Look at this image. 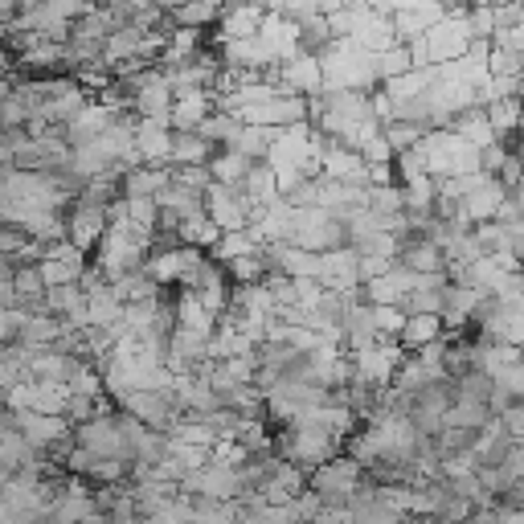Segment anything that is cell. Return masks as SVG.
<instances>
[{
  "label": "cell",
  "instance_id": "5b68a950",
  "mask_svg": "<svg viewBox=\"0 0 524 524\" xmlns=\"http://www.w3.org/2000/svg\"><path fill=\"white\" fill-rule=\"evenodd\" d=\"M406 353L393 340H377L369 353L353 357V385H369V389H385L393 381V373L402 369Z\"/></svg>",
  "mask_w": 524,
  "mask_h": 524
},
{
  "label": "cell",
  "instance_id": "d6a6232c",
  "mask_svg": "<svg viewBox=\"0 0 524 524\" xmlns=\"http://www.w3.org/2000/svg\"><path fill=\"white\" fill-rule=\"evenodd\" d=\"M119 312H123V308H119V299L111 295L107 283L86 295V320H91V328H107V324H115Z\"/></svg>",
  "mask_w": 524,
  "mask_h": 524
},
{
  "label": "cell",
  "instance_id": "c3c4849f",
  "mask_svg": "<svg viewBox=\"0 0 524 524\" xmlns=\"http://www.w3.org/2000/svg\"><path fill=\"white\" fill-rule=\"evenodd\" d=\"M398 262H389V258H357V283L365 287V283H373V279H381V275H389Z\"/></svg>",
  "mask_w": 524,
  "mask_h": 524
},
{
  "label": "cell",
  "instance_id": "836d02e7",
  "mask_svg": "<svg viewBox=\"0 0 524 524\" xmlns=\"http://www.w3.org/2000/svg\"><path fill=\"white\" fill-rule=\"evenodd\" d=\"M29 385H33V402H29L33 414H46V418L66 414V398H70L66 385H41V381H29Z\"/></svg>",
  "mask_w": 524,
  "mask_h": 524
},
{
  "label": "cell",
  "instance_id": "1f68e13d",
  "mask_svg": "<svg viewBox=\"0 0 524 524\" xmlns=\"http://www.w3.org/2000/svg\"><path fill=\"white\" fill-rule=\"evenodd\" d=\"M271 136H275V127H242L234 136V144H230V152L246 156L250 164H262V156H267V148H271Z\"/></svg>",
  "mask_w": 524,
  "mask_h": 524
},
{
  "label": "cell",
  "instance_id": "3957f363",
  "mask_svg": "<svg viewBox=\"0 0 524 524\" xmlns=\"http://www.w3.org/2000/svg\"><path fill=\"white\" fill-rule=\"evenodd\" d=\"M115 410L131 414V418L144 422L156 434H164V426L181 414L177 398H172V389H131V393H123V398L115 402Z\"/></svg>",
  "mask_w": 524,
  "mask_h": 524
},
{
  "label": "cell",
  "instance_id": "277c9868",
  "mask_svg": "<svg viewBox=\"0 0 524 524\" xmlns=\"http://www.w3.org/2000/svg\"><path fill=\"white\" fill-rule=\"evenodd\" d=\"M447 17V5H434V0H393V41L398 46H410V41H418L430 25H439Z\"/></svg>",
  "mask_w": 524,
  "mask_h": 524
},
{
  "label": "cell",
  "instance_id": "7dc6e473",
  "mask_svg": "<svg viewBox=\"0 0 524 524\" xmlns=\"http://www.w3.org/2000/svg\"><path fill=\"white\" fill-rule=\"evenodd\" d=\"M488 46H492V50H504V54H524V25H516V29H496Z\"/></svg>",
  "mask_w": 524,
  "mask_h": 524
},
{
  "label": "cell",
  "instance_id": "91938a15",
  "mask_svg": "<svg viewBox=\"0 0 524 524\" xmlns=\"http://www.w3.org/2000/svg\"><path fill=\"white\" fill-rule=\"evenodd\" d=\"M78 524H111V516L107 512H91V516H82Z\"/></svg>",
  "mask_w": 524,
  "mask_h": 524
},
{
  "label": "cell",
  "instance_id": "9a60e30c",
  "mask_svg": "<svg viewBox=\"0 0 524 524\" xmlns=\"http://www.w3.org/2000/svg\"><path fill=\"white\" fill-rule=\"evenodd\" d=\"M168 181H172V168L164 164V168H131V172H123V181H119V197L123 201H152L156 193H164L168 189Z\"/></svg>",
  "mask_w": 524,
  "mask_h": 524
},
{
  "label": "cell",
  "instance_id": "ee69618b",
  "mask_svg": "<svg viewBox=\"0 0 524 524\" xmlns=\"http://www.w3.org/2000/svg\"><path fill=\"white\" fill-rule=\"evenodd\" d=\"M488 74H492V78H520V74H524V54L492 50V54H488Z\"/></svg>",
  "mask_w": 524,
  "mask_h": 524
},
{
  "label": "cell",
  "instance_id": "603a6c76",
  "mask_svg": "<svg viewBox=\"0 0 524 524\" xmlns=\"http://www.w3.org/2000/svg\"><path fill=\"white\" fill-rule=\"evenodd\" d=\"M209 156H213V148L197 136V131H185V136H177L172 131V148H168V168H201V164H209Z\"/></svg>",
  "mask_w": 524,
  "mask_h": 524
},
{
  "label": "cell",
  "instance_id": "f35d334b",
  "mask_svg": "<svg viewBox=\"0 0 524 524\" xmlns=\"http://www.w3.org/2000/svg\"><path fill=\"white\" fill-rule=\"evenodd\" d=\"M402 324H406L402 308H369V328H373L377 340H393V344H398Z\"/></svg>",
  "mask_w": 524,
  "mask_h": 524
},
{
  "label": "cell",
  "instance_id": "e0dca14e",
  "mask_svg": "<svg viewBox=\"0 0 524 524\" xmlns=\"http://www.w3.org/2000/svg\"><path fill=\"white\" fill-rule=\"evenodd\" d=\"M262 246H267V242H262V234L254 230V226H246V230H238V234H222V238H217L213 242V262H217V267H226V262H234V258H246V254H258Z\"/></svg>",
  "mask_w": 524,
  "mask_h": 524
},
{
  "label": "cell",
  "instance_id": "9c48e42d",
  "mask_svg": "<svg viewBox=\"0 0 524 524\" xmlns=\"http://www.w3.org/2000/svg\"><path fill=\"white\" fill-rule=\"evenodd\" d=\"M168 107H172V91H168V82L152 70H144L136 78V103H131V115L136 119H164L168 123Z\"/></svg>",
  "mask_w": 524,
  "mask_h": 524
},
{
  "label": "cell",
  "instance_id": "6125c7cd",
  "mask_svg": "<svg viewBox=\"0 0 524 524\" xmlns=\"http://www.w3.org/2000/svg\"><path fill=\"white\" fill-rule=\"evenodd\" d=\"M140 524H144V520H140Z\"/></svg>",
  "mask_w": 524,
  "mask_h": 524
},
{
  "label": "cell",
  "instance_id": "680465c9",
  "mask_svg": "<svg viewBox=\"0 0 524 524\" xmlns=\"http://www.w3.org/2000/svg\"><path fill=\"white\" fill-rule=\"evenodd\" d=\"M13 283V258L0 254V287H9Z\"/></svg>",
  "mask_w": 524,
  "mask_h": 524
},
{
  "label": "cell",
  "instance_id": "d590c367",
  "mask_svg": "<svg viewBox=\"0 0 524 524\" xmlns=\"http://www.w3.org/2000/svg\"><path fill=\"white\" fill-rule=\"evenodd\" d=\"M402 189V213H434V181L430 177H418V181H406L398 185Z\"/></svg>",
  "mask_w": 524,
  "mask_h": 524
},
{
  "label": "cell",
  "instance_id": "7a4b0ae2",
  "mask_svg": "<svg viewBox=\"0 0 524 524\" xmlns=\"http://www.w3.org/2000/svg\"><path fill=\"white\" fill-rule=\"evenodd\" d=\"M361 479H365V471H361L357 459L336 455V459H328L324 467H316V471L308 475V492H316L324 508H344L348 496L361 488Z\"/></svg>",
  "mask_w": 524,
  "mask_h": 524
},
{
  "label": "cell",
  "instance_id": "ffe728a7",
  "mask_svg": "<svg viewBox=\"0 0 524 524\" xmlns=\"http://www.w3.org/2000/svg\"><path fill=\"white\" fill-rule=\"evenodd\" d=\"M398 267H406L410 275H443V250L430 246V242H418L410 238L398 254Z\"/></svg>",
  "mask_w": 524,
  "mask_h": 524
},
{
  "label": "cell",
  "instance_id": "f6af8a7d",
  "mask_svg": "<svg viewBox=\"0 0 524 524\" xmlns=\"http://www.w3.org/2000/svg\"><path fill=\"white\" fill-rule=\"evenodd\" d=\"M172 185H181V189H189V193H205L213 181H209V168L201 164H193V168H172Z\"/></svg>",
  "mask_w": 524,
  "mask_h": 524
},
{
  "label": "cell",
  "instance_id": "816d5d0a",
  "mask_svg": "<svg viewBox=\"0 0 524 524\" xmlns=\"http://www.w3.org/2000/svg\"><path fill=\"white\" fill-rule=\"evenodd\" d=\"M29 123V115H25V107L9 95L5 103H0V131H13V127H25Z\"/></svg>",
  "mask_w": 524,
  "mask_h": 524
},
{
  "label": "cell",
  "instance_id": "8d00e7d4",
  "mask_svg": "<svg viewBox=\"0 0 524 524\" xmlns=\"http://www.w3.org/2000/svg\"><path fill=\"white\" fill-rule=\"evenodd\" d=\"M13 291H17V299H21V308L29 312L33 303H41V295H46V283H41V271H37V262L33 267H17L13 271V283H9Z\"/></svg>",
  "mask_w": 524,
  "mask_h": 524
},
{
  "label": "cell",
  "instance_id": "4dcf8cb0",
  "mask_svg": "<svg viewBox=\"0 0 524 524\" xmlns=\"http://www.w3.org/2000/svg\"><path fill=\"white\" fill-rule=\"evenodd\" d=\"M242 131V123L238 119H230V115H217V111H209L205 115V123L197 127V136L217 152V148H230L234 144V136Z\"/></svg>",
  "mask_w": 524,
  "mask_h": 524
},
{
  "label": "cell",
  "instance_id": "30bf717a",
  "mask_svg": "<svg viewBox=\"0 0 524 524\" xmlns=\"http://www.w3.org/2000/svg\"><path fill=\"white\" fill-rule=\"evenodd\" d=\"M111 119H115V111H107V107H99V103H86L70 123H62V140H66V148L74 152V148H86V144H95L103 131L111 127Z\"/></svg>",
  "mask_w": 524,
  "mask_h": 524
},
{
  "label": "cell",
  "instance_id": "7402d4cb",
  "mask_svg": "<svg viewBox=\"0 0 524 524\" xmlns=\"http://www.w3.org/2000/svg\"><path fill=\"white\" fill-rule=\"evenodd\" d=\"M434 340H443V320L439 316H406L402 336H398L402 353H418V348H426Z\"/></svg>",
  "mask_w": 524,
  "mask_h": 524
},
{
  "label": "cell",
  "instance_id": "db71d44e",
  "mask_svg": "<svg viewBox=\"0 0 524 524\" xmlns=\"http://www.w3.org/2000/svg\"><path fill=\"white\" fill-rule=\"evenodd\" d=\"M357 156H361V164H393V152H389V144L381 136H373Z\"/></svg>",
  "mask_w": 524,
  "mask_h": 524
},
{
  "label": "cell",
  "instance_id": "f1b7e54d",
  "mask_svg": "<svg viewBox=\"0 0 524 524\" xmlns=\"http://www.w3.org/2000/svg\"><path fill=\"white\" fill-rule=\"evenodd\" d=\"M217 238H222V230H217L205 213L185 217V222L177 226V242H181V246H193V250H201V254H205V250H213V242H217Z\"/></svg>",
  "mask_w": 524,
  "mask_h": 524
},
{
  "label": "cell",
  "instance_id": "60d3db41",
  "mask_svg": "<svg viewBox=\"0 0 524 524\" xmlns=\"http://www.w3.org/2000/svg\"><path fill=\"white\" fill-rule=\"evenodd\" d=\"M373 70H377V86H381V82H393V78H402V74H410V50H406V46H393L389 54L373 58Z\"/></svg>",
  "mask_w": 524,
  "mask_h": 524
},
{
  "label": "cell",
  "instance_id": "b9f144b4",
  "mask_svg": "<svg viewBox=\"0 0 524 524\" xmlns=\"http://www.w3.org/2000/svg\"><path fill=\"white\" fill-rule=\"evenodd\" d=\"M426 177V152L422 148H410L402 156H393V181L406 185V181H418Z\"/></svg>",
  "mask_w": 524,
  "mask_h": 524
},
{
  "label": "cell",
  "instance_id": "681fc988",
  "mask_svg": "<svg viewBox=\"0 0 524 524\" xmlns=\"http://www.w3.org/2000/svg\"><path fill=\"white\" fill-rule=\"evenodd\" d=\"M25 324V308H13V312H0V348L17 344V332Z\"/></svg>",
  "mask_w": 524,
  "mask_h": 524
},
{
  "label": "cell",
  "instance_id": "f907efd6",
  "mask_svg": "<svg viewBox=\"0 0 524 524\" xmlns=\"http://www.w3.org/2000/svg\"><path fill=\"white\" fill-rule=\"evenodd\" d=\"M524 25V5H492V33Z\"/></svg>",
  "mask_w": 524,
  "mask_h": 524
},
{
  "label": "cell",
  "instance_id": "f546056e",
  "mask_svg": "<svg viewBox=\"0 0 524 524\" xmlns=\"http://www.w3.org/2000/svg\"><path fill=\"white\" fill-rule=\"evenodd\" d=\"M115 29H111V21H107V9H91L86 17H78L74 25H70V41H86V46H99L103 50V41L111 37Z\"/></svg>",
  "mask_w": 524,
  "mask_h": 524
},
{
  "label": "cell",
  "instance_id": "f5cc1de1",
  "mask_svg": "<svg viewBox=\"0 0 524 524\" xmlns=\"http://www.w3.org/2000/svg\"><path fill=\"white\" fill-rule=\"evenodd\" d=\"M496 226H520V193H508L504 201H500V209H496V217H492Z\"/></svg>",
  "mask_w": 524,
  "mask_h": 524
},
{
  "label": "cell",
  "instance_id": "2e32d148",
  "mask_svg": "<svg viewBox=\"0 0 524 524\" xmlns=\"http://www.w3.org/2000/svg\"><path fill=\"white\" fill-rule=\"evenodd\" d=\"M62 336V320L46 316V312H25V324L17 332V344L25 353H41V348H50L54 340Z\"/></svg>",
  "mask_w": 524,
  "mask_h": 524
},
{
  "label": "cell",
  "instance_id": "83f0119b",
  "mask_svg": "<svg viewBox=\"0 0 524 524\" xmlns=\"http://www.w3.org/2000/svg\"><path fill=\"white\" fill-rule=\"evenodd\" d=\"M189 516H193V524H238V500L189 496Z\"/></svg>",
  "mask_w": 524,
  "mask_h": 524
},
{
  "label": "cell",
  "instance_id": "d4e9b609",
  "mask_svg": "<svg viewBox=\"0 0 524 524\" xmlns=\"http://www.w3.org/2000/svg\"><path fill=\"white\" fill-rule=\"evenodd\" d=\"M508 193L500 189V181L492 177L484 189H475L471 197H463V209H467V222L471 226H484V222H492L496 217V209H500V201H504Z\"/></svg>",
  "mask_w": 524,
  "mask_h": 524
},
{
  "label": "cell",
  "instance_id": "7bdbcfd3",
  "mask_svg": "<svg viewBox=\"0 0 524 524\" xmlns=\"http://www.w3.org/2000/svg\"><path fill=\"white\" fill-rule=\"evenodd\" d=\"M500 393H504V398H512V402H520L524 398V369L520 365H508V369H496L492 377H488Z\"/></svg>",
  "mask_w": 524,
  "mask_h": 524
},
{
  "label": "cell",
  "instance_id": "8992f818",
  "mask_svg": "<svg viewBox=\"0 0 524 524\" xmlns=\"http://www.w3.org/2000/svg\"><path fill=\"white\" fill-rule=\"evenodd\" d=\"M74 447H82V451H91L95 459H123V463H131V455L123 451V443H119V430H115V414H95L91 422H82V426H74Z\"/></svg>",
  "mask_w": 524,
  "mask_h": 524
},
{
  "label": "cell",
  "instance_id": "44dd1931",
  "mask_svg": "<svg viewBox=\"0 0 524 524\" xmlns=\"http://www.w3.org/2000/svg\"><path fill=\"white\" fill-rule=\"evenodd\" d=\"M111 287V295L119 299V308H131V303H156L164 291L144 275V271H131V275H123V279H115V283H107Z\"/></svg>",
  "mask_w": 524,
  "mask_h": 524
},
{
  "label": "cell",
  "instance_id": "e575fe53",
  "mask_svg": "<svg viewBox=\"0 0 524 524\" xmlns=\"http://www.w3.org/2000/svg\"><path fill=\"white\" fill-rule=\"evenodd\" d=\"M504 99H520V78H484V82H475V107L484 111L492 103H504Z\"/></svg>",
  "mask_w": 524,
  "mask_h": 524
},
{
  "label": "cell",
  "instance_id": "74e56055",
  "mask_svg": "<svg viewBox=\"0 0 524 524\" xmlns=\"http://www.w3.org/2000/svg\"><path fill=\"white\" fill-rule=\"evenodd\" d=\"M488 398H492V381L479 373V369H471V373H463L459 381H455V402H467V406H488Z\"/></svg>",
  "mask_w": 524,
  "mask_h": 524
},
{
  "label": "cell",
  "instance_id": "4fadbf2b",
  "mask_svg": "<svg viewBox=\"0 0 524 524\" xmlns=\"http://www.w3.org/2000/svg\"><path fill=\"white\" fill-rule=\"evenodd\" d=\"M262 17H267V9L258 5H234V9H222V21H217V50L230 46V41H250L262 25Z\"/></svg>",
  "mask_w": 524,
  "mask_h": 524
},
{
  "label": "cell",
  "instance_id": "cb8c5ba5",
  "mask_svg": "<svg viewBox=\"0 0 524 524\" xmlns=\"http://www.w3.org/2000/svg\"><path fill=\"white\" fill-rule=\"evenodd\" d=\"M217 21H222V5H209V0H197V5H172L168 9V25L172 29H197V33H205Z\"/></svg>",
  "mask_w": 524,
  "mask_h": 524
},
{
  "label": "cell",
  "instance_id": "d6986e66",
  "mask_svg": "<svg viewBox=\"0 0 524 524\" xmlns=\"http://www.w3.org/2000/svg\"><path fill=\"white\" fill-rule=\"evenodd\" d=\"M209 181L213 185H226V189H238L242 181H246V172H250V160L246 156H238V152H230V148H217L213 156H209Z\"/></svg>",
  "mask_w": 524,
  "mask_h": 524
},
{
  "label": "cell",
  "instance_id": "52a82bcc",
  "mask_svg": "<svg viewBox=\"0 0 524 524\" xmlns=\"http://www.w3.org/2000/svg\"><path fill=\"white\" fill-rule=\"evenodd\" d=\"M103 234H107V213H103L99 205L74 201V205L66 209V242H70L78 254H91V250H99Z\"/></svg>",
  "mask_w": 524,
  "mask_h": 524
},
{
  "label": "cell",
  "instance_id": "4316f807",
  "mask_svg": "<svg viewBox=\"0 0 524 524\" xmlns=\"http://www.w3.org/2000/svg\"><path fill=\"white\" fill-rule=\"evenodd\" d=\"M41 308H46V316H54V320H66V316H74V312H82V308H86V295H82V287H78V283L50 287L46 295H41Z\"/></svg>",
  "mask_w": 524,
  "mask_h": 524
},
{
  "label": "cell",
  "instance_id": "94428289",
  "mask_svg": "<svg viewBox=\"0 0 524 524\" xmlns=\"http://www.w3.org/2000/svg\"><path fill=\"white\" fill-rule=\"evenodd\" d=\"M5 205H9V193H5V185H0V213H5Z\"/></svg>",
  "mask_w": 524,
  "mask_h": 524
},
{
  "label": "cell",
  "instance_id": "ab89813d",
  "mask_svg": "<svg viewBox=\"0 0 524 524\" xmlns=\"http://www.w3.org/2000/svg\"><path fill=\"white\" fill-rule=\"evenodd\" d=\"M484 119H488V127L496 131V140L508 136V131H516V123H520V99H504V103L484 107Z\"/></svg>",
  "mask_w": 524,
  "mask_h": 524
},
{
  "label": "cell",
  "instance_id": "6f0895ef",
  "mask_svg": "<svg viewBox=\"0 0 524 524\" xmlns=\"http://www.w3.org/2000/svg\"><path fill=\"white\" fill-rule=\"evenodd\" d=\"M504 148H500V140L496 144H488V148H479V172H488V177H496L500 172V164H504Z\"/></svg>",
  "mask_w": 524,
  "mask_h": 524
},
{
  "label": "cell",
  "instance_id": "11a10c76",
  "mask_svg": "<svg viewBox=\"0 0 524 524\" xmlns=\"http://www.w3.org/2000/svg\"><path fill=\"white\" fill-rule=\"evenodd\" d=\"M500 426H504V434L512 443H520V434H524V406L516 402V406H508L504 414H500Z\"/></svg>",
  "mask_w": 524,
  "mask_h": 524
},
{
  "label": "cell",
  "instance_id": "484cf974",
  "mask_svg": "<svg viewBox=\"0 0 524 524\" xmlns=\"http://www.w3.org/2000/svg\"><path fill=\"white\" fill-rule=\"evenodd\" d=\"M434 78H439V74H434V66L430 70H410V74L393 78V82H381V91H385L389 103H406V99H422Z\"/></svg>",
  "mask_w": 524,
  "mask_h": 524
},
{
  "label": "cell",
  "instance_id": "6da1fadb",
  "mask_svg": "<svg viewBox=\"0 0 524 524\" xmlns=\"http://www.w3.org/2000/svg\"><path fill=\"white\" fill-rule=\"evenodd\" d=\"M320 74H324V91H353V95H373L377 91V70L373 58L361 54L353 41H332L320 54Z\"/></svg>",
  "mask_w": 524,
  "mask_h": 524
},
{
  "label": "cell",
  "instance_id": "8fae6325",
  "mask_svg": "<svg viewBox=\"0 0 524 524\" xmlns=\"http://www.w3.org/2000/svg\"><path fill=\"white\" fill-rule=\"evenodd\" d=\"M316 283L324 287V291H357L361 283H357V254L353 250H328V254H320V275H316Z\"/></svg>",
  "mask_w": 524,
  "mask_h": 524
},
{
  "label": "cell",
  "instance_id": "5bb4252c",
  "mask_svg": "<svg viewBox=\"0 0 524 524\" xmlns=\"http://www.w3.org/2000/svg\"><path fill=\"white\" fill-rule=\"evenodd\" d=\"M209 91H181L172 95V107H168V131H177V136H185V131H197L209 115Z\"/></svg>",
  "mask_w": 524,
  "mask_h": 524
},
{
  "label": "cell",
  "instance_id": "bcb514c9",
  "mask_svg": "<svg viewBox=\"0 0 524 524\" xmlns=\"http://www.w3.org/2000/svg\"><path fill=\"white\" fill-rule=\"evenodd\" d=\"M291 508H295V520H299V524H316V516L324 512L320 496H316V492H308V488H303V492L291 500Z\"/></svg>",
  "mask_w": 524,
  "mask_h": 524
},
{
  "label": "cell",
  "instance_id": "7c38bea8",
  "mask_svg": "<svg viewBox=\"0 0 524 524\" xmlns=\"http://www.w3.org/2000/svg\"><path fill=\"white\" fill-rule=\"evenodd\" d=\"M131 144H136V152L148 168H164L168 148H172V131H168L164 119H136V136H131Z\"/></svg>",
  "mask_w": 524,
  "mask_h": 524
},
{
  "label": "cell",
  "instance_id": "9f6ffc18",
  "mask_svg": "<svg viewBox=\"0 0 524 524\" xmlns=\"http://www.w3.org/2000/svg\"><path fill=\"white\" fill-rule=\"evenodd\" d=\"M25 246H29V238H25L21 230H13V226H0V254H5V258H17Z\"/></svg>",
  "mask_w": 524,
  "mask_h": 524
},
{
  "label": "cell",
  "instance_id": "ba28073f",
  "mask_svg": "<svg viewBox=\"0 0 524 524\" xmlns=\"http://www.w3.org/2000/svg\"><path fill=\"white\" fill-rule=\"evenodd\" d=\"M201 209H205V217H209V222H213L217 230H222V234H238V230L250 226V213L242 209L238 189L209 185V189L201 193Z\"/></svg>",
  "mask_w": 524,
  "mask_h": 524
},
{
  "label": "cell",
  "instance_id": "ac0fdd59",
  "mask_svg": "<svg viewBox=\"0 0 524 524\" xmlns=\"http://www.w3.org/2000/svg\"><path fill=\"white\" fill-rule=\"evenodd\" d=\"M451 136H459L467 148H488V144H496V131L488 127V119H484V111H479V107H471V111H463V115H455L451 119Z\"/></svg>",
  "mask_w": 524,
  "mask_h": 524
}]
</instances>
